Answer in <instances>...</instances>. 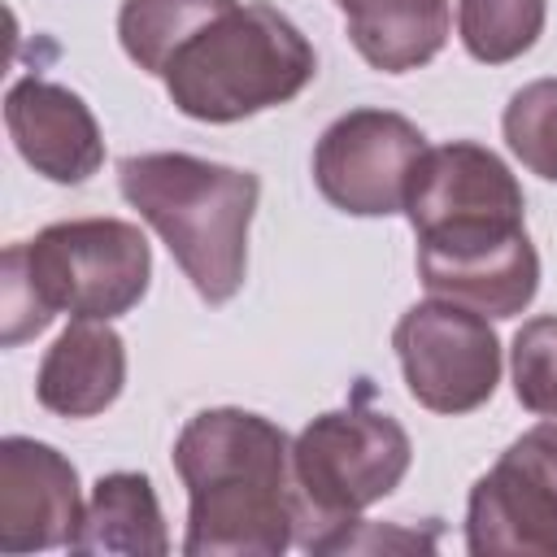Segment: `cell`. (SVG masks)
Segmentation results:
<instances>
[{
	"label": "cell",
	"instance_id": "d6986e66",
	"mask_svg": "<svg viewBox=\"0 0 557 557\" xmlns=\"http://www.w3.org/2000/svg\"><path fill=\"white\" fill-rule=\"evenodd\" d=\"M513 396L540 418H557V313L527 318L509 348Z\"/></svg>",
	"mask_w": 557,
	"mask_h": 557
},
{
	"label": "cell",
	"instance_id": "6da1fadb",
	"mask_svg": "<svg viewBox=\"0 0 557 557\" xmlns=\"http://www.w3.org/2000/svg\"><path fill=\"white\" fill-rule=\"evenodd\" d=\"M187 557H278L296 544L292 440L252 409H200L174 440Z\"/></svg>",
	"mask_w": 557,
	"mask_h": 557
},
{
	"label": "cell",
	"instance_id": "7c38bea8",
	"mask_svg": "<svg viewBox=\"0 0 557 557\" xmlns=\"http://www.w3.org/2000/svg\"><path fill=\"white\" fill-rule=\"evenodd\" d=\"M418 278L440 300L466 305L483 318H513L540 292V252L527 231L496 244L418 252Z\"/></svg>",
	"mask_w": 557,
	"mask_h": 557
},
{
	"label": "cell",
	"instance_id": "ba28073f",
	"mask_svg": "<svg viewBox=\"0 0 557 557\" xmlns=\"http://www.w3.org/2000/svg\"><path fill=\"white\" fill-rule=\"evenodd\" d=\"M426 135L392 109H348L313 148V183L326 205L352 218L405 213V191Z\"/></svg>",
	"mask_w": 557,
	"mask_h": 557
},
{
	"label": "cell",
	"instance_id": "52a82bcc",
	"mask_svg": "<svg viewBox=\"0 0 557 557\" xmlns=\"http://www.w3.org/2000/svg\"><path fill=\"white\" fill-rule=\"evenodd\" d=\"M474 557H557V418L522 431L466 500Z\"/></svg>",
	"mask_w": 557,
	"mask_h": 557
},
{
	"label": "cell",
	"instance_id": "5b68a950",
	"mask_svg": "<svg viewBox=\"0 0 557 557\" xmlns=\"http://www.w3.org/2000/svg\"><path fill=\"white\" fill-rule=\"evenodd\" d=\"M366 387L348 409L318 413L292 440V487H296V544L309 553H339L357 518L392 496L409 474L413 444L405 426L366 405Z\"/></svg>",
	"mask_w": 557,
	"mask_h": 557
},
{
	"label": "cell",
	"instance_id": "277c9868",
	"mask_svg": "<svg viewBox=\"0 0 557 557\" xmlns=\"http://www.w3.org/2000/svg\"><path fill=\"white\" fill-rule=\"evenodd\" d=\"M313 74L318 57L287 13L231 0L174 48L161 83L183 117L226 126L296 100Z\"/></svg>",
	"mask_w": 557,
	"mask_h": 557
},
{
	"label": "cell",
	"instance_id": "9a60e30c",
	"mask_svg": "<svg viewBox=\"0 0 557 557\" xmlns=\"http://www.w3.org/2000/svg\"><path fill=\"white\" fill-rule=\"evenodd\" d=\"M74 553H122V557H165L170 535L161 522V505L152 479L139 470L100 474L91 500L83 509Z\"/></svg>",
	"mask_w": 557,
	"mask_h": 557
},
{
	"label": "cell",
	"instance_id": "3957f363",
	"mask_svg": "<svg viewBox=\"0 0 557 557\" xmlns=\"http://www.w3.org/2000/svg\"><path fill=\"white\" fill-rule=\"evenodd\" d=\"M117 187L165 239L205 305H226L244 287L248 226L261 200V178L252 170L191 152H135L117 161Z\"/></svg>",
	"mask_w": 557,
	"mask_h": 557
},
{
	"label": "cell",
	"instance_id": "ac0fdd59",
	"mask_svg": "<svg viewBox=\"0 0 557 557\" xmlns=\"http://www.w3.org/2000/svg\"><path fill=\"white\" fill-rule=\"evenodd\" d=\"M509 152L540 174L544 183H557V78H535L518 87L500 117Z\"/></svg>",
	"mask_w": 557,
	"mask_h": 557
},
{
	"label": "cell",
	"instance_id": "e0dca14e",
	"mask_svg": "<svg viewBox=\"0 0 557 557\" xmlns=\"http://www.w3.org/2000/svg\"><path fill=\"white\" fill-rule=\"evenodd\" d=\"M544 17L548 0H457L461 48L483 65H505L531 52Z\"/></svg>",
	"mask_w": 557,
	"mask_h": 557
},
{
	"label": "cell",
	"instance_id": "8992f818",
	"mask_svg": "<svg viewBox=\"0 0 557 557\" xmlns=\"http://www.w3.org/2000/svg\"><path fill=\"white\" fill-rule=\"evenodd\" d=\"M409 396L431 413H474L496 396L500 339L492 322L453 300H422L400 313L392 331Z\"/></svg>",
	"mask_w": 557,
	"mask_h": 557
},
{
	"label": "cell",
	"instance_id": "7a4b0ae2",
	"mask_svg": "<svg viewBox=\"0 0 557 557\" xmlns=\"http://www.w3.org/2000/svg\"><path fill=\"white\" fill-rule=\"evenodd\" d=\"M152 278V248L135 222L70 218L44 226L26 244H9L0 261V344L39 335L57 313L122 318Z\"/></svg>",
	"mask_w": 557,
	"mask_h": 557
},
{
	"label": "cell",
	"instance_id": "ffe728a7",
	"mask_svg": "<svg viewBox=\"0 0 557 557\" xmlns=\"http://www.w3.org/2000/svg\"><path fill=\"white\" fill-rule=\"evenodd\" d=\"M335 4H339V0H335Z\"/></svg>",
	"mask_w": 557,
	"mask_h": 557
},
{
	"label": "cell",
	"instance_id": "9c48e42d",
	"mask_svg": "<svg viewBox=\"0 0 557 557\" xmlns=\"http://www.w3.org/2000/svg\"><path fill=\"white\" fill-rule=\"evenodd\" d=\"M405 218L413 235L457 231V226H483V222H527V200L509 165L474 144H426V152L413 165L409 191H405Z\"/></svg>",
	"mask_w": 557,
	"mask_h": 557
},
{
	"label": "cell",
	"instance_id": "2e32d148",
	"mask_svg": "<svg viewBox=\"0 0 557 557\" xmlns=\"http://www.w3.org/2000/svg\"><path fill=\"white\" fill-rule=\"evenodd\" d=\"M226 4L231 0H122V9H117L122 52L144 74H157L161 78V70L174 57V48L191 30H200Z\"/></svg>",
	"mask_w": 557,
	"mask_h": 557
},
{
	"label": "cell",
	"instance_id": "8fae6325",
	"mask_svg": "<svg viewBox=\"0 0 557 557\" xmlns=\"http://www.w3.org/2000/svg\"><path fill=\"white\" fill-rule=\"evenodd\" d=\"M4 126L17 157L48 183L74 187L104 165V139L87 100L52 78L26 74L4 96Z\"/></svg>",
	"mask_w": 557,
	"mask_h": 557
},
{
	"label": "cell",
	"instance_id": "4fadbf2b",
	"mask_svg": "<svg viewBox=\"0 0 557 557\" xmlns=\"http://www.w3.org/2000/svg\"><path fill=\"white\" fill-rule=\"evenodd\" d=\"M126 387V344L100 318H74L44 352L35 400L57 418H96Z\"/></svg>",
	"mask_w": 557,
	"mask_h": 557
},
{
	"label": "cell",
	"instance_id": "5bb4252c",
	"mask_svg": "<svg viewBox=\"0 0 557 557\" xmlns=\"http://www.w3.org/2000/svg\"><path fill=\"white\" fill-rule=\"evenodd\" d=\"M352 48L383 74H409L440 57L453 30L448 0H339Z\"/></svg>",
	"mask_w": 557,
	"mask_h": 557
},
{
	"label": "cell",
	"instance_id": "30bf717a",
	"mask_svg": "<svg viewBox=\"0 0 557 557\" xmlns=\"http://www.w3.org/2000/svg\"><path fill=\"white\" fill-rule=\"evenodd\" d=\"M78 470L44 440H0V548L44 553L74 544L83 522Z\"/></svg>",
	"mask_w": 557,
	"mask_h": 557
}]
</instances>
